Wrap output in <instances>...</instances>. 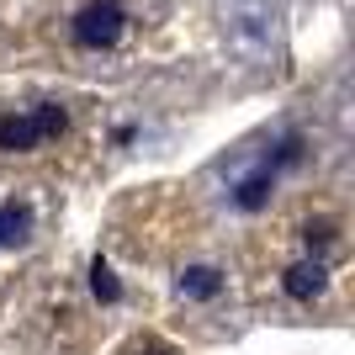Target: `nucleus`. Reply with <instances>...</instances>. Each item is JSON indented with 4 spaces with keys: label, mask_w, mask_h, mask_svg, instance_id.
Returning <instances> with one entry per match:
<instances>
[{
    "label": "nucleus",
    "mask_w": 355,
    "mask_h": 355,
    "mask_svg": "<svg viewBox=\"0 0 355 355\" xmlns=\"http://www.w3.org/2000/svg\"><path fill=\"white\" fill-rule=\"evenodd\" d=\"M270 191H276V170L270 164H260V170H250V175L234 186V207L239 212H260L270 202Z\"/></svg>",
    "instance_id": "nucleus-3"
},
{
    "label": "nucleus",
    "mask_w": 355,
    "mask_h": 355,
    "mask_svg": "<svg viewBox=\"0 0 355 355\" xmlns=\"http://www.w3.org/2000/svg\"><path fill=\"white\" fill-rule=\"evenodd\" d=\"M27 228H32V207H27V202L0 207V250H6V244H21V239H27Z\"/></svg>",
    "instance_id": "nucleus-6"
},
{
    "label": "nucleus",
    "mask_w": 355,
    "mask_h": 355,
    "mask_svg": "<svg viewBox=\"0 0 355 355\" xmlns=\"http://www.w3.org/2000/svg\"><path fill=\"white\" fill-rule=\"evenodd\" d=\"M37 144H43V138H37L32 112H6V117H0V148H6V154H32Z\"/></svg>",
    "instance_id": "nucleus-4"
},
{
    "label": "nucleus",
    "mask_w": 355,
    "mask_h": 355,
    "mask_svg": "<svg viewBox=\"0 0 355 355\" xmlns=\"http://www.w3.org/2000/svg\"><path fill=\"white\" fill-rule=\"evenodd\" d=\"M282 286H286L292 302H313V297H324V286H329V266L308 254V260H297V266L282 276Z\"/></svg>",
    "instance_id": "nucleus-2"
},
{
    "label": "nucleus",
    "mask_w": 355,
    "mask_h": 355,
    "mask_svg": "<svg viewBox=\"0 0 355 355\" xmlns=\"http://www.w3.org/2000/svg\"><path fill=\"white\" fill-rule=\"evenodd\" d=\"M128 32V11H122L117 0H90V6H80L69 21V37L80 48H112Z\"/></svg>",
    "instance_id": "nucleus-1"
},
{
    "label": "nucleus",
    "mask_w": 355,
    "mask_h": 355,
    "mask_svg": "<svg viewBox=\"0 0 355 355\" xmlns=\"http://www.w3.org/2000/svg\"><path fill=\"white\" fill-rule=\"evenodd\" d=\"M302 239H308L313 260H318V254H324L329 244H334V223H308V228H302Z\"/></svg>",
    "instance_id": "nucleus-9"
},
{
    "label": "nucleus",
    "mask_w": 355,
    "mask_h": 355,
    "mask_svg": "<svg viewBox=\"0 0 355 355\" xmlns=\"http://www.w3.org/2000/svg\"><path fill=\"white\" fill-rule=\"evenodd\" d=\"M32 122H37V138L48 144V138H59L64 128H69V112H64L59 101H43L37 112H32Z\"/></svg>",
    "instance_id": "nucleus-8"
},
{
    "label": "nucleus",
    "mask_w": 355,
    "mask_h": 355,
    "mask_svg": "<svg viewBox=\"0 0 355 355\" xmlns=\"http://www.w3.org/2000/svg\"><path fill=\"white\" fill-rule=\"evenodd\" d=\"M223 292V270L218 266H186L180 270V297H191V302H212Z\"/></svg>",
    "instance_id": "nucleus-5"
},
{
    "label": "nucleus",
    "mask_w": 355,
    "mask_h": 355,
    "mask_svg": "<svg viewBox=\"0 0 355 355\" xmlns=\"http://www.w3.org/2000/svg\"><path fill=\"white\" fill-rule=\"evenodd\" d=\"M90 292H96V302H122V282H117V270L106 266L101 254L90 260Z\"/></svg>",
    "instance_id": "nucleus-7"
}]
</instances>
